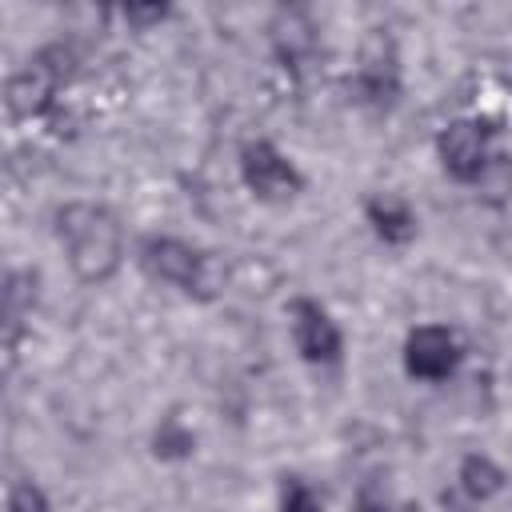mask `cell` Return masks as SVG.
I'll list each match as a JSON object with an SVG mask.
<instances>
[{"instance_id":"obj_1","label":"cell","mask_w":512,"mask_h":512,"mask_svg":"<svg viewBox=\"0 0 512 512\" xmlns=\"http://www.w3.org/2000/svg\"><path fill=\"white\" fill-rule=\"evenodd\" d=\"M56 240L68 252V264L80 280L104 284L124 260V228L104 204L72 200L56 212Z\"/></svg>"},{"instance_id":"obj_2","label":"cell","mask_w":512,"mask_h":512,"mask_svg":"<svg viewBox=\"0 0 512 512\" xmlns=\"http://www.w3.org/2000/svg\"><path fill=\"white\" fill-rule=\"evenodd\" d=\"M136 260L144 268L148 280L156 284H172L196 300L216 296V288H224V268L212 252H200L176 236H148L136 248Z\"/></svg>"},{"instance_id":"obj_3","label":"cell","mask_w":512,"mask_h":512,"mask_svg":"<svg viewBox=\"0 0 512 512\" xmlns=\"http://www.w3.org/2000/svg\"><path fill=\"white\" fill-rule=\"evenodd\" d=\"M76 72V52L68 44H48L40 48L20 72L8 76V88H4V104L16 120H32V116H44L56 100V92L68 84V76Z\"/></svg>"},{"instance_id":"obj_4","label":"cell","mask_w":512,"mask_h":512,"mask_svg":"<svg viewBox=\"0 0 512 512\" xmlns=\"http://www.w3.org/2000/svg\"><path fill=\"white\" fill-rule=\"evenodd\" d=\"M240 176L248 184V192L264 204H288L300 188H304V176L296 172V164L268 140H252L244 144L240 152Z\"/></svg>"},{"instance_id":"obj_5","label":"cell","mask_w":512,"mask_h":512,"mask_svg":"<svg viewBox=\"0 0 512 512\" xmlns=\"http://www.w3.org/2000/svg\"><path fill=\"white\" fill-rule=\"evenodd\" d=\"M436 156L444 164V172L460 184H476L480 172L492 160L488 148V124L484 120H452L440 136H436Z\"/></svg>"},{"instance_id":"obj_6","label":"cell","mask_w":512,"mask_h":512,"mask_svg":"<svg viewBox=\"0 0 512 512\" xmlns=\"http://www.w3.org/2000/svg\"><path fill=\"white\" fill-rule=\"evenodd\" d=\"M288 324H292V344L308 364H336L344 352V336L336 320L328 316L324 304L300 296L288 304Z\"/></svg>"},{"instance_id":"obj_7","label":"cell","mask_w":512,"mask_h":512,"mask_svg":"<svg viewBox=\"0 0 512 512\" xmlns=\"http://www.w3.org/2000/svg\"><path fill=\"white\" fill-rule=\"evenodd\" d=\"M464 348L452 328L444 324H420L404 340V372L416 380H448L460 364Z\"/></svg>"},{"instance_id":"obj_8","label":"cell","mask_w":512,"mask_h":512,"mask_svg":"<svg viewBox=\"0 0 512 512\" xmlns=\"http://www.w3.org/2000/svg\"><path fill=\"white\" fill-rule=\"evenodd\" d=\"M384 48H392L384 36H372L368 44H364V60H360V72H356V80H352V88L360 92V100H372V104H388L392 96H396V56L388 52L384 56Z\"/></svg>"},{"instance_id":"obj_9","label":"cell","mask_w":512,"mask_h":512,"mask_svg":"<svg viewBox=\"0 0 512 512\" xmlns=\"http://www.w3.org/2000/svg\"><path fill=\"white\" fill-rule=\"evenodd\" d=\"M364 216L372 224V232L384 240V244H408L416 236V212L408 208V200L392 196V192H380L364 204Z\"/></svg>"},{"instance_id":"obj_10","label":"cell","mask_w":512,"mask_h":512,"mask_svg":"<svg viewBox=\"0 0 512 512\" xmlns=\"http://www.w3.org/2000/svg\"><path fill=\"white\" fill-rule=\"evenodd\" d=\"M456 480H460V488H464L472 500H492V496L504 488V468H500L492 456L472 452V456H464V460H460Z\"/></svg>"},{"instance_id":"obj_11","label":"cell","mask_w":512,"mask_h":512,"mask_svg":"<svg viewBox=\"0 0 512 512\" xmlns=\"http://www.w3.org/2000/svg\"><path fill=\"white\" fill-rule=\"evenodd\" d=\"M32 300H36V276L32 272H12L8 276V288H4V320H8V348L20 332V320L32 312Z\"/></svg>"},{"instance_id":"obj_12","label":"cell","mask_w":512,"mask_h":512,"mask_svg":"<svg viewBox=\"0 0 512 512\" xmlns=\"http://www.w3.org/2000/svg\"><path fill=\"white\" fill-rule=\"evenodd\" d=\"M272 40H276V52L296 60L300 52L312 48V24L300 16V12H280L276 24H272Z\"/></svg>"},{"instance_id":"obj_13","label":"cell","mask_w":512,"mask_h":512,"mask_svg":"<svg viewBox=\"0 0 512 512\" xmlns=\"http://www.w3.org/2000/svg\"><path fill=\"white\" fill-rule=\"evenodd\" d=\"M484 200H492V204H504V200H512V156H504V152H492V160H488V168L480 172V180L472 184Z\"/></svg>"},{"instance_id":"obj_14","label":"cell","mask_w":512,"mask_h":512,"mask_svg":"<svg viewBox=\"0 0 512 512\" xmlns=\"http://www.w3.org/2000/svg\"><path fill=\"white\" fill-rule=\"evenodd\" d=\"M192 448H196V436H192V428H184L176 416H168V420L156 428V436H152V452H156L160 460H184V456H192Z\"/></svg>"},{"instance_id":"obj_15","label":"cell","mask_w":512,"mask_h":512,"mask_svg":"<svg viewBox=\"0 0 512 512\" xmlns=\"http://www.w3.org/2000/svg\"><path fill=\"white\" fill-rule=\"evenodd\" d=\"M8 512H52L44 488L36 480H12L8 488Z\"/></svg>"},{"instance_id":"obj_16","label":"cell","mask_w":512,"mask_h":512,"mask_svg":"<svg viewBox=\"0 0 512 512\" xmlns=\"http://www.w3.org/2000/svg\"><path fill=\"white\" fill-rule=\"evenodd\" d=\"M280 512H320V504H316V496L300 480H284V488H280Z\"/></svg>"},{"instance_id":"obj_17","label":"cell","mask_w":512,"mask_h":512,"mask_svg":"<svg viewBox=\"0 0 512 512\" xmlns=\"http://www.w3.org/2000/svg\"><path fill=\"white\" fill-rule=\"evenodd\" d=\"M164 16H168L164 4H128V8H124V20H128L132 28H140V32L152 28V24H160Z\"/></svg>"}]
</instances>
